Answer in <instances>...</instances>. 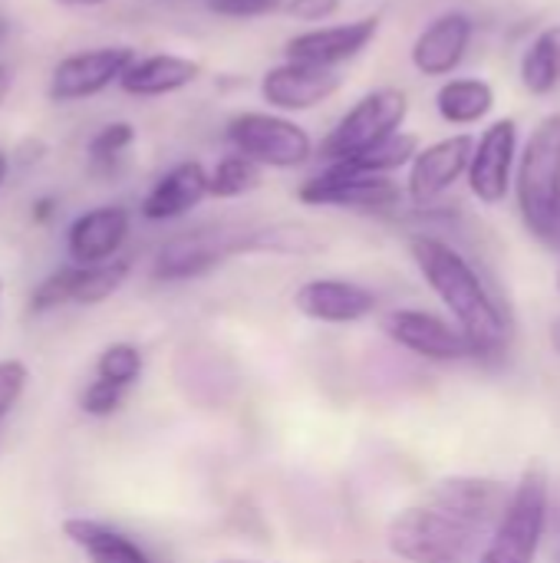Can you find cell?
Returning <instances> with one entry per match:
<instances>
[{"label":"cell","mask_w":560,"mask_h":563,"mask_svg":"<svg viewBox=\"0 0 560 563\" xmlns=\"http://www.w3.org/2000/svg\"><path fill=\"white\" fill-rule=\"evenodd\" d=\"M495 86L482 76H452L436 89V112L446 125L472 129L495 112Z\"/></svg>","instance_id":"obj_21"},{"label":"cell","mask_w":560,"mask_h":563,"mask_svg":"<svg viewBox=\"0 0 560 563\" xmlns=\"http://www.w3.org/2000/svg\"><path fill=\"white\" fill-rule=\"evenodd\" d=\"M409 257L429 290L452 313L455 327L475 343L479 356L498 353L508 343V320L475 264L442 238L416 234L409 238Z\"/></svg>","instance_id":"obj_2"},{"label":"cell","mask_w":560,"mask_h":563,"mask_svg":"<svg viewBox=\"0 0 560 563\" xmlns=\"http://www.w3.org/2000/svg\"><path fill=\"white\" fill-rule=\"evenodd\" d=\"M261 181H264V168L257 162H251L241 152H228L208 172V195L218 201H231V198H244L257 191Z\"/></svg>","instance_id":"obj_24"},{"label":"cell","mask_w":560,"mask_h":563,"mask_svg":"<svg viewBox=\"0 0 560 563\" xmlns=\"http://www.w3.org/2000/svg\"><path fill=\"white\" fill-rule=\"evenodd\" d=\"M380 26H383V16L366 13V16H356L347 23H320V26L300 30L284 43V59L340 69L343 63L356 59L380 36Z\"/></svg>","instance_id":"obj_13"},{"label":"cell","mask_w":560,"mask_h":563,"mask_svg":"<svg viewBox=\"0 0 560 563\" xmlns=\"http://www.w3.org/2000/svg\"><path fill=\"white\" fill-rule=\"evenodd\" d=\"M548 505H551V482L541 465L525 468L518 478L508 511L498 521L495 534L488 538L485 551L475 563H535L545 528H548Z\"/></svg>","instance_id":"obj_5"},{"label":"cell","mask_w":560,"mask_h":563,"mask_svg":"<svg viewBox=\"0 0 560 563\" xmlns=\"http://www.w3.org/2000/svg\"><path fill=\"white\" fill-rule=\"evenodd\" d=\"M343 10V0H287L284 13L300 20V23H327Z\"/></svg>","instance_id":"obj_31"},{"label":"cell","mask_w":560,"mask_h":563,"mask_svg":"<svg viewBox=\"0 0 560 563\" xmlns=\"http://www.w3.org/2000/svg\"><path fill=\"white\" fill-rule=\"evenodd\" d=\"M551 346L560 353V320H554V327H551Z\"/></svg>","instance_id":"obj_35"},{"label":"cell","mask_w":560,"mask_h":563,"mask_svg":"<svg viewBox=\"0 0 560 563\" xmlns=\"http://www.w3.org/2000/svg\"><path fill=\"white\" fill-rule=\"evenodd\" d=\"M383 333L403 346L413 356L432 360V363H462V360H479L475 343L446 317L403 307L383 317Z\"/></svg>","instance_id":"obj_9"},{"label":"cell","mask_w":560,"mask_h":563,"mask_svg":"<svg viewBox=\"0 0 560 563\" xmlns=\"http://www.w3.org/2000/svg\"><path fill=\"white\" fill-rule=\"evenodd\" d=\"M129 228H132V218L122 205H99V208L83 211L66 231L69 261L79 267L116 261L122 244L129 241Z\"/></svg>","instance_id":"obj_17"},{"label":"cell","mask_w":560,"mask_h":563,"mask_svg":"<svg viewBox=\"0 0 560 563\" xmlns=\"http://www.w3.org/2000/svg\"><path fill=\"white\" fill-rule=\"evenodd\" d=\"M515 201L531 238L560 251V112L538 119L515 168Z\"/></svg>","instance_id":"obj_3"},{"label":"cell","mask_w":560,"mask_h":563,"mask_svg":"<svg viewBox=\"0 0 560 563\" xmlns=\"http://www.w3.org/2000/svg\"><path fill=\"white\" fill-rule=\"evenodd\" d=\"M257 89H261V99L267 102V109L294 115V112H310V109L330 102L343 89V76H340V69L284 59L261 76Z\"/></svg>","instance_id":"obj_14"},{"label":"cell","mask_w":560,"mask_h":563,"mask_svg":"<svg viewBox=\"0 0 560 563\" xmlns=\"http://www.w3.org/2000/svg\"><path fill=\"white\" fill-rule=\"evenodd\" d=\"M294 307L314 323H360L376 310V294L340 277H314L294 290Z\"/></svg>","instance_id":"obj_16"},{"label":"cell","mask_w":560,"mask_h":563,"mask_svg":"<svg viewBox=\"0 0 560 563\" xmlns=\"http://www.w3.org/2000/svg\"><path fill=\"white\" fill-rule=\"evenodd\" d=\"M406 188L393 175L360 172L347 162H323L320 172L300 181L297 201L307 208H343V211H393Z\"/></svg>","instance_id":"obj_7"},{"label":"cell","mask_w":560,"mask_h":563,"mask_svg":"<svg viewBox=\"0 0 560 563\" xmlns=\"http://www.w3.org/2000/svg\"><path fill=\"white\" fill-rule=\"evenodd\" d=\"M56 3H66V7H99V3H109V0H56Z\"/></svg>","instance_id":"obj_33"},{"label":"cell","mask_w":560,"mask_h":563,"mask_svg":"<svg viewBox=\"0 0 560 563\" xmlns=\"http://www.w3.org/2000/svg\"><path fill=\"white\" fill-rule=\"evenodd\" d=\"M201 76V63L191 56H178V53H152L135 59L125 76L119 79L122 92L139 96V99H158V96H172L188 89L191 82H198Z\"/></svg>","instance_id":"obj_20"},{"label":"cell","mask_w":560,"mask_h":563,"mask_svg":"<svg viewBox=\"0 0 560 563\" xmlns=\"http://www.w3.org/2000/svg\"><path fill=\"white\" fill-rule=\"evenodd\" d=\"M63 534L73 548H79L89 563H155L129 534L92 521V518H69L63 521Z\"/></svg>","instance_id":"obj_22"},{"label":"cell","mask_w":560,"mask_h":563,"mask_svg":"<svg viewBox=\"0 0 560 563\" xmlns=\"http://www.w3.org/2000/svg\"><path fill=\"white\" fill-rule=\"evenodd\" d=\"M472 152H475V135L469 132H455L422 145L406 168V198L416 208H429L439 198H446L469 175Z\"/></svg>","instance_id":"obj_10"},{"label":"cell","mask_w":560,"mask_h":563,"mask_svg":"<svg viewBox=\"0 0 560 563\" xmlns=\"http://www.w3.org/2000/svg\"><path fill=\"white\" fill-rule=\"evenodd\" d=\"M125 399V389L112 386V383H102L92 376V383L79 393V409L89 416V419H106V416H116L119 406Z\"/></svg>","instance_id":"obj_29"},{"label":"cell","mask_w":560,"mask_h":563,"mask_svg":"<svg viewBox=\"0 0 560 563\" xmlns=\"http://www.w3.org/2000/svg\"><path fill=\"white\" fill-rule=\"evenodd\" d=\"M135 142V125L132 122H106L86 145L89 162L102 172H112L119 165V158L132 148Z\"/></svg>","instance_id":"obj_27"},{"label":"cell","mask_w":560,"mask_h":563,"mask_svg":"<svg viewBox=\"0 0 560 563\" xmlns=\"http://www.w3.org/2000/svg\"><path fill=\"white\" fill-rule=\"evenodd\" d=\"M419 148H422V145H419V135H413V132H396V135H389L383 145L370 148V152L360 155V158H350L347 165H353V168H360V172H373V175H393V172H399V168H409V162L416 158Z\"/></svg>","instance_id":"obj_25"},{"label":"cell","mask_w":560,"mask_h":563,"mask_svg":"<svg viewBox=\"0 0 560 563\" xmlns=\"http://www.w3.org/2000/svg\"><path fill=\"white\" fill-rule=\"evenodd\" d=\"M284 3L287 0H205V7L224 20H261L284 10Z\"/></svg>","instance_id":"obj_30"},{"label":"cell","mask_w":560,"mask_h":563,"mask_svg":"<svg viewBox=\"0 0 560 563\" xmlns=\"http://www.w3.org/2000/svg\"><path fill=\"white\" fill-rule=\"evenodd\" d=\"M0 300H3V280H0Z\"/></svg>","instance_id":"obj_38"},{"label":"cell","mask_w":560,"mask_h":563,"mask_svg":"<svg viewBox=\"0 0 560 563\" xmlns=\"http://www.w3.org/2000/svg\"><path fill=\"white\" fill-rule=\"evenodd\" d=\"M234 251H244V247H241V241H231L228 234L185 231V234L162 244V251L155 254V264H152V277L165 280V284L191 280V277H201V274L215 271Z\"/></svg>","instance_id":"obj_18"},{"label":"cell","mask_w":560,"mask_h":563,"mask_svg":"<svg viewBox=\"0 0 560 563\" xmlns=\"http://www.w3.org/2000/svg\"><path fill=\"white\" fill-rule=\"evenodd\" d=\"M512 492L479 475L442 478L389 521L386 544L406 563H475L505 518Z\"/></svg>","instance_id":"obj_1"},{"label":"cell","mask_w":560,"mask_h":563,"mask_svg":"<svg viewBox=\"0 0 560 563\" xmlns=\"http://www.w3.org/2000/svg\"><path fill=\"white\" fill-rule=\"evenodd\" d=\"M218 563H257V561H241V558H228V561H218Z\"/></svg>","instance_id":"obj_37"},{"label":"cell","mask_w":560,"mask_h":563,"mask_svg":"<svg viewBox=\"0 0 560 563\" xmlns=\"http://www.w3.org/2000/svg\"><path fill=\"white\" fill-rule=\"evenodd\" d=\"M558 290H560V271H558Z\"/></svg>","instance_id":"obj_39"},{"label":"cell","mask_w":560,"mask_h":563,"mask_svg":"<svg viewBox=\"0 0 560 563\" xmlns=\"http://www.w3.org/2000/svg\"><path fill=\"white\" fill-rule=\"evenodd\" d=\"M208 195V168L195 158L175 162L168 172L155 178V185L142 198L145 221H175L191 214Z\"/></svg>","instance_id":"obj_19"},{"label":"cell","mask_w":560,"mask_h":563,"mask_svg":"<svg viewBox=\"0 0 560 563\" xmlns=\"http://www.w3.org/2000/svg\"><path fill=\"white\" fill-rule=\"evenodd\" d=\"M7 172H10V158H7V152H0V188L7 181Z\"/></svg>","instance_id":"obj_34"},{"label":"cell","mask_w":560,"mask_h":563,"mask_svg":"<svg viewBox=\"0 0 560 563\" xmlns=\"http://www.w3.org/2000/svg\"><path fill=\"white\" fill-rule=\"evenodd\" d=\"M30 386V366L23 360H0V426L20 406Z\"/></svg>","instance_id":"obj_28"},{"label":"cell","mask_w":560,"mask_h":563,"mask_svg":"<svg viewBox=\"0 0 560 563\" xmlns=\"http://www.w3.org/2000/svg\"><path fill=\"white\" fill-rule=\"evenodd\" d=\"M518 155H521V139H518V122L512 115L495 119L488 129H482L465 175L472 198H479L488 208L502 205L515 191Z\"/></svg>","instance_id":"obj_8"},{"label":"cell","mask_w":560,"mask_h":563,"mask_svg":"<svg viewBox=\"0 0 560 563\" xmlns=\"http://www.w3.org/2000/svg\"><path fill=\"white\" fill-rule=\"evenodd\" d=\"M10 86H13V76H10V69L0 63V106H3L7 96H10Z\"/></svg>","instance_id":"obj_32"},{"label":"cell","mask_w":560,"mask_h":563,"mask_svg":"<svg viewBox=\"0 0 560 563\" xmlns=\"http://www.w3.org/2000/svg\"><path fill=\"white\" fill-rule=\"evenodd\" d=\"M142 366H145V360H142V350L135 343H109L96 360V379L112 383V386L129 393L139 383Z\"/></svg>","instance_id":"obj_26"},{"label":"cell","mask_w":560,"mask_h":563,"mask_svg":"<svg viewBox=\"0 0 560 563\" xmlns=\"http://www.w3.org/2000/svg\"><path fill=\"white\" fill-rule=\"evenodd\" d=\"M7 33H10V23L0 16V46H3V40H7Z\"/></svg>","instance_id":"obj_36"},{"label":"cell","mask_w":560,"mask_h":563,"mask_svg":"<svg viewBox=\"0 0 560 563\" xmlns=\"http://www.w3.org/2000/svg\"><path fill=\"white\" fill-rule=\"evenodd\" d=\"M518 76L525 92L531 96H551L560 89V23H548L531 36V43L521 53Z\"/></svg>","instance_id":"obj_23"},{"label":"cell","mask_w":560,"mask_h":563,"mask_svg":"<svg viewBox=\"0 0 560 563\" xmlns=\"http://www.w3.org/2000/svg\"><path fill=\"white\" fill-rule=\"evenodd\" d=\"M406 115H409V96L403 89H396V86L370 89L320 139L317 155H320V162H350V158H360L370 148L383 145L389 135L403 132Z\"/></svg>","instance_id":"obj_4"},{"label":"cell","mask_w":560,"mask_h":563,"mask_svg":"<svg viewBox=\"0 0 560 563\" xmlns=\"http://www.w3.org/2000/svg\"><path fill=\"white\" fill-rule=\"evenodd\" d=\"M475 40V16L469 10L436 13L413 40L409 63L426 79H452Z\"/></svg>","instance_id":"obj_12"},{"label":"cell","mask_w":560,"mask_h":563,"mask_svg":"<svg viewBox=\"0 0 560 563\" xmlns=\"http://www.w3.org/2000/svg\"><path fill=\"white\" fill-rule=\"evenodd\" d=\"M132 264L125 257H116L109 264H96V267H59L53 271L46 280H40L30 294V310L33 313H50L56 307H92L109 300L125 280H129Z\"/></svg>","instance_id":"obj_11"},{"label":"cell","mask_w":560,"mask_h":563,"mask_svg":"<svg viewBox=\"0 0 560 563\" xmlns=\"http://www.w3.org/2000/svg\"><path fill=\"white\" fill-rule=\"evenodd\" d=\"M135 63L132 46H96L83 53H69L56 63L50 76V99L53 102H79L89 99L125 76Z\"/></svg>","instance_id":"obj_15"},{"label":"cell","mask_w":560,"mask_h":563,"mask_svg":"<svg viewBox=\"0 0 560 563\" xmlns=\"http://www.w3.org/2000/svg\"><path fill=\"white\" fill-rule=\"evenodd\" d=\"M224 139L231 152H241L261 168H274V172L300 168L317 155L314 135L300 122L274 109L234 112L224 125Z\"/></svg>","instance_id":"obj_6"}]
</instances>
